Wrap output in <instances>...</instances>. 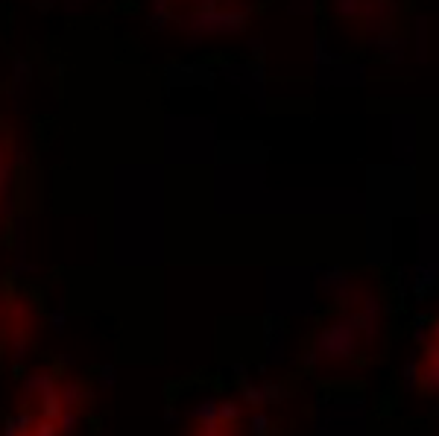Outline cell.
Returning <instances> with one entry per match:
<instances>
[{
	"instance_id": "obj_6",
	"label": "cell",
	"mask_w": 439,
	"mask_h": 436,
	"mask_svg": "<svg viewBox=\"0 0 439 436\" xmlns=\"http://www.w3.org/2000/svg\"><path fill=\"white\" fill-rule=\"evenodd\" d=\"M431 334H433V340H431V343H436V346H439V322L433 325V331H431Z\"/></svg>"
},
{
	"instance_id": "obj_1",
	"label": "cell",
	"mask_w": 439,
	"mask_h": 436,
	"mask_svg": "<svg viewBox=\"0 0 439 436\" xmlns=\"http://www.w3.org/2000/svg\"><path fill=\"white\" fill-rule=\"evenodd\" d=\"M59 399H62V407L65 410H88L94 395H91V387L83 381V378H62L59 384Z\"/></svg>"
},
{
	"instance_id": "obj_2",
	"label": "cell",
	"mask_w": 439,
	"mask_h": 436,
	"mask_svg": "<svg viewBox=\"0 0 439 436\" xmlns=\"http://www.w3.org/2000/svg\"><path fill=\"white\" fill-rule=\"evenodd\" d=\"M419 389L425 395H439V346L428 343L422 361H419Z\"/></svg>"
},
{
	"instance_id": "obj_4",
	"label": "cell",
	"mask_w": 439,
	"mask_h": 436,
	"mask_svg": "<svg viewBox=\"0 0 439 436\" xmlns=\"http://www.w3.org/2000/svg\"><path fill=\"white\" fill-rule=\"evenodd\" d=\"M366 0H331V9L337 18H357L363 15Z\"/></svg>"
},
{
	"instance_id": "obj_5",
	"label": "cell",
	"mask_w": 439,
	"mask_h": 436,
	"mask_svg": "<svg viewBox=\"0 0 439 436\" xmlns=\"http://www.w3.org/2000/svg\"><path fill=\"white\" fill-rule=\"evenodd\" d=\"M27 436H62V433H59V422L56 419H44V416H38Z\"/></svg>"
},
{
	"instance_id": "obj_3",
	"label": "cell",
	"mask_w": 439,
	"mask_h": 436,
	"mask_svg": "<svg viewBox=\"0 0 439 436\" xmlns=\"http://www.w3.org/2000/svg\"><path fill=\"white\" fill-rule=\"evenodd\" d=\"M56 422H59V433H62V436H76L79 430H83V425H85V419H83V413H79V410H65Z\"/></svg>"
}]
</instances>
